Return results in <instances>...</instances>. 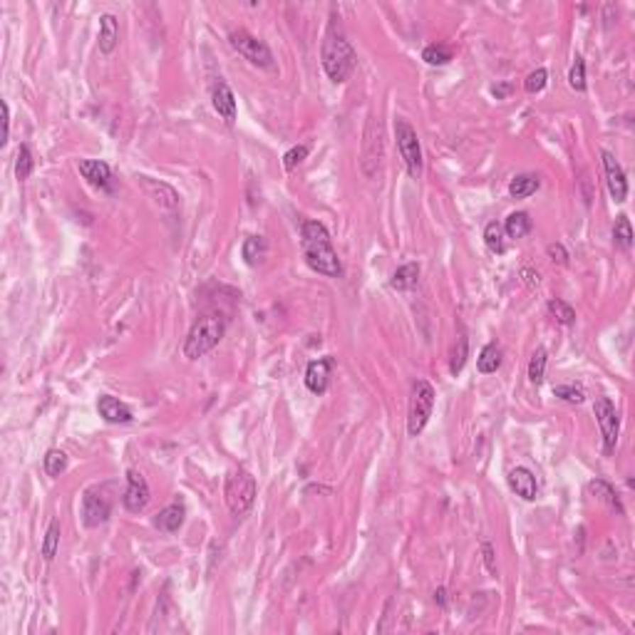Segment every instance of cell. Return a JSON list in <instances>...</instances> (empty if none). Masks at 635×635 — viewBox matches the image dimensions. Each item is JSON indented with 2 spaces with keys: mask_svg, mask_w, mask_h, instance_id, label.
<instances>
[{
  "mask_svg": "<svg viewBox=\"0 0 635 635\" xmlns=\"http://www.w3.org/2000/svg\"><path fill=\"white\" fill-rule=\"evenodd\" d=\"M482 556H484V566L492 576H496V561H494V546L489 541L482 543Z\"/></svg>",
  "mask_w": 635,
  "mask_h": 635,
  "instance_id": "obj_41",
  "label": "cell"
},
{
  "mask_svg": "<svg viewBox=\"0 0 635 635\" xmlns=\"http://www.w3.org/2000/svg\"><path fill=\"white\" fill-rule=\"evenodd\" d=\"M553 395H556L558 400H563V402H571V405H581V402L586 400L583 390H581V387H576V385H558V387H553Z\"/></svg>",
  "mask_w": 635,
  "mask_h": 635,
  "instance_id": "obj_38",
  "label": "cell"
},
{
  "mask_svg": "<svg viewBox=\"0 0 635 635\" xmlns=\"http://www.w3.org/2000/svg\"><path fill=\"white\" fill-rule=\"evenodd\" d=\"M184 516H186V509L181 506V504H169V506H164L157 514L154 526L164 533H176L181 526H184Z\"/></svg>",
  "mask_w": 635,
  "mask_h": 635,
  "instance_id": "obj_19",
  "label": "cell"
},
{
  "mask_svg": "<svg viewBox=\"0 0 635 635\" xmlns=\"http://www.w3.org/2000/svg\"><path fill=\"white\" fill-rule=\"evenodd\" d=\"M477 367H479V372H484V375L496 372L499 367H501V347H499L496 342L484 345L482 352H479V357H477Z\"/></svg>",
  "mask_w": 635,
  "mask_h": 635,
  "instance_id": "obj_25",
  "label": "cell"
},
{
  "mask_svg": "<svg viewBox=\"0 0 635 635\" xmlns=\"http://www.w3.org/2000/svg\"><path fill=\"white\" fill-rule=\"evenodd\" d=\"M137 184L142 186V191L164 211H174L179 209V194L171 184L159 179H152V176H137Z\"/></svg>",
  "mask_w": 635,
  "mask_h": 635,
  "instance_id": "obj_12",
  "label": "cell"
},
{
  "mask_svg": "<svg viewBox=\"0 0 635 635\" xmlns=\"http://www.w3.org/2000/svg\"><path fill=\"white\" fill-rule=\"evenodd\" d=\"M568 85H571L576 92H586V63H583L581 55L573 60L571 70H568Z\"/></svg>",
  "mask_w": 635,
  "mask_h": 635,
  "instance_id": "obj_36",
  "label": "cell"
},
{
  "mask_svg": "<svg viewBox=\"0 0 635 635\" xmlns=\"http://www.w3.org/2000/svg\"><path fill=\"white\" fill-rule=\"evenodd\" d=\"M613 239H616V244L621 246V249H631L633 246V226H631V219L628 216H618L616 219V226H613Z\"/></svg>",
  "mask_w": 635,
  "mask_h": 635,
  "instance_id": "obj_34",
  "label": "cell"
},
{
  "mask_svg": "<svg viewBox=\"0 0 635 635\" xmlns=\"http://www.w3.org/2000/svg\"><path fill=\"white\" fill-rule=\"evenodd\" d=\"M504 234L509 236V239H523L526 234H531L533 229V221L531 216L526 214V211H514V214L506 216V221H504Z\"/></svg>",
  "mask_w": 635,
  "mask_h": 635,
  "instance_id": "obj_21",
  "label": "cell"
},
{
  "mask_svg": "<svg viewBox=\"0 0 635 635\" xmlns=\"http://www.w3.org/2000/svg\"><path fill=\"white\" fill-rule=\"evenodd\" d=\"M588 492H591L593 496L601 499L603 504H608L613 511H618V514L626 511V509H623V504H621V496H618V492L608 482H603V479H593V482L588 484Z\"/></svg>",
  "mask_w": 635,
  "mask_h": 635,
  "instance_id": "obj_22",
  "label": "cell"
},
{
  "mask_svg": "<svg viewBox=\"0 0 635 635\" xmlns=\"http://www.w3.org/2000/svg\"><path fill=\"white\" fill-rule=\"evenodd\" d=\"M395 139H397V149H400V157L407 166V174L412 179H420L422 176V147H420V137H417L415 127H412L407 119H397L395 122Z\"/></svg>",
  "mask_w": 635,
  "mask_h": 635,
  "instance_id": "obj_6",
  "label": "cell"
},
{
  "mask_svg": "<svg viewBox=\"0 0 635 635\" xmlns=\"http://www.w3.org/2000/svg\"><path fill=\"white\" fill-rule=\"evenodd\" d=\"M523 281H526L528 286H538V283H541V276H538V271L533 273V271L523 268Z\"/></svg>",
  "mask_w": 635,
  "mask_h": 635,
  "instance_id": "obj_44",
  "label": "cell"
},
{
  "mask_svg": "<svg viewBox=\"0 0 635 635\" xmlns=\"http://www.w3.org/2000/svg\"><path fill=\"white\" fill-rule=\"evenodd\" d=\"M546 82H548V72L543 67H538V70H533V72H528V77L523 80V89H526L528 94H536L546 87Z\"/></svg>",
  "mask_w": 635,
  "mask_h": 635,
  "instance_id": "obj_37",
  "label": "cell"
},
{
  "mask_svg": "<svg viewBox=\"0 0 635 635\" xmlns=\"http://www.w3.org/2000/svg\"><path fill=\"white\" fill-rule=\"evenodd\" d=\"M382 157H385V132H382V122L380 117H370L365 129V139H362V159H360L365 176L377 174Z\"/></svg>",
  "mask_w": 635,
  "mask_h": 635,
  "instance_id": "obj_8",
  "label": "cell"
},
{
  "mask_svg": "<svg viewBox=\"0 0 635 635\" xmlns=\"http://www.w3.org/2000/svg\"><path fill=\"white\" fill-rule=\"evenodd\" d=\"M226 332V318L221 313H206L191 325L189 335L184 340V357L186 360H199L206 352H211L221 342Z\"/></svg>",
  "mask_w": 635,
  "mask_h": 635,
  "instance_id": "obj_3",
  "label": "cell"
},
{
  "mask_svg": "<svg viewBox=\"0 0 635 635\" xmlns=\"http://www.w3.org/2000/svg\"><path fill=\"white\" fill-rule=\"evenodd\" d=\"M300 246H303L305 264L315 273L327 276V278H337L342 273V264L330 244V234L320 221H303L300 224Z\"/></svg>",
  "mask_w": 635,
  "mask_h": 635,
  "instance_id": "obj_1",
  "label": "cell"
},
{
  "mask_svg": "<svg viewBox=\"0 0 635 635\" xmlns=\"http://www.w3.org/2000/svg\"><path fill=\"white\" fill-rule=\"evenodd\" d=\"M452 58H455V50L447 48V45H442V43L427 45V48L422 50V60H425L427 65H435V67H442V65L452 63Z\"/></svg>",
  "mask_w": 635,
  "mask_h": 635,
  "instance_id": "obj_26",
  "label": "cell"
},
{
  "mask_svg": "<svg viewBox=\"0 0 635 635\" xmlns=\"http://www.w3.org/2000/svg\"><path fill=\"white\" fill-rule=\"evenodd\" d=\"M538 186H541V179L536 174H519L509 184V194H511V199H526V196L536 194Z\"/></svg>",
  "mask_w": 635,
  "mask_h": 635,
  "instance_id": "obj_23",
  "label": "cell"
},
{
  "mask_svg": "<svg viewBox=\"0 0 635 635\" xmlns=\"http://www.w3.org/2000/svg\"><path fill=\"white\" fill-rule=\"evenodd\" d=\"M417 278H420V266L415 264V261H410V264L400 266V268L392 273V288L395 291H410L417 286Z\"/></svg>",
  "mask_w": 635,
  "mask_h": 635,
  "instance_id": "obj_24",
  "label": "cell"
},
{
  "mask_svg": "<svg viewBox=\"0 0 635 635\" xmlns=\"http://www.w3.org/2000/svg\"><path fill=\"white\" fill-rule=\"evenodd\" d=\"M97 412H99V417H102L104 422H109V425H127V422L134 420L132 410L112 395L99 397L97 400Z\"/></svg>",
  "mask_w": 635,
  "mask_h": 635,
  "instance_id": "obj_16",
  "label": "cell"
},
{
  "mask_svg": "<svg viewBox=\"0 0 635 635\" xmlns=\"http://www.w3.org/2000/svg\"><path fill=\"white\" fill-rule=\"evenodd\" d=\"M35 169V159H33V152H30L28 144H20L18 149V157H15V176H18L20 181H25L30 174H33Z\"/></svg>",
  "mask_w": 635,
  "mask_h": 635,
  "instance_id": "obj_32",
  "label": "cell"
},
{
  "mask_svg": "<svg viewBox=\"0 0 635 635\" xmlns=\"http://www.w3.org/2000/svg\"><path fill=\"white\" fill-rule=\"evenodd\" d=\"M112 516V501L109 496H104L97 489H89L82 496V523L87 528H97L102 523H107V519Z\"/></svg>",
  "mask_w": 635,
  "mask_h": 635,
  "instance_id": "obj_10",
  "label": "cell"
},
{
  "mask_svg": "<svg viewBox=\"0 0 635 635\" xmlns=\"http://www.w3.org/2000/svg\"><path fill=\"white\" fill-rule=\"evenodd\" d=\"M320 60H322V70H325L327 77H330L335 85H342L350 80L352 72H355L357 53L352 50V45L347 43L340 33L330 30V33L325 35V40H322Z\"/></svg>",
  "mask_w": 635,
  "mask_h": 635,
  "instance_id": "obj_2",
  "label": "cell"
},
{
  "mask_svg": "<svg viewBox=\"0 0 635 635\" xmlns=\"http://www.w3.org/2000/svg\"><path fill=\"white\" fill-rule=\"evenodd\" d=\"M330 367H332V357H320V360H313L308 367H305V387H308L313 395H322V392L327 390Z\"/></svg>",
  "mask_w": 635,
  "mask_h": 635,
  "instance_id": "obj_17",
  "label": "cell"
},
{
  "mask_svg": "<svg viewBox=\"0 0 635 635\" xmlns=\"http://www.w3.org/2000/svg\"><path fill=\"white\" fill-rule=\"evenodd\" d=\"M506 479H509L511 492L516 494V496H521L523 501H533V499H536V494H538L536 477H533L526 467H516V470H511Z\"/></svg>",
  "mask_w": 635,
  "mask_h": 635,
  "instance_id": "obj_18",
  "label": "cell"
},
{
  "mask_svg": "<svg viewBox=\"0 0 635 635\" xmlns=\"http://www.w3.org/2000/svg\"><path fill=\"white\" fill-rule=\"evenodd\" d=\"M435 603L440 608H447V603H450V598H447V588H437L435 591Z\"/></svg>",
  "mask_w": 635,
  "mask_h": 635,
  "instance_id": "obj_43",
  "label": "cell"
},
{
  "mask_svg": "<svg viewBox=\"0 0 635 635\" xmlns=\"http://www.w3.org/2000/svg\"><path fill=\"white\" fill-rule=\"evenodd\" d=\"M593 412H596L598 427H601V435H603V450L611 455L616 450L618 432H621V420H618L616 405L611 402V397H596Z\"/></svg>",
  "mask_w": 635,
  "mask_h": 635,
  "instance_id": "obj_9",
  "label": "cell"
},
{
  "mask_svg": "<svg viewBox=\"0 0 635 635\" xmlns=\"http://www.w3.org/2000/svg\"><path fill=\"white\" fill-rule=\"evenodd\" d=\"M435 410V387L427 380H415L410 395V410H407V432L410 437H420L427 427Z\"/></svg>",
  "mask_w": 635,
  "mask_h": 635,
  "instance_id": "obj_5",
  "label": "cell"
},
{
  "mask_svg": "<svg viewBox=\"0 0 635 635\" xmlns=\"http://www.w3.org/2000/svg\"><path fill=\"white\" fill-rule=\"evenodd\" d=\"M546 362H548L546 347H536L533 355H531V360H528V380H531L533 385H541L543 382V375H546Z\"/></svg>",
  "mask_w": 635,
  "mask_h": 635,
  "instance_id": "obj_28",
  "label": "cell"
},
{
  "mask_svg": "<svg viewBox=\"0 0 635 635\" xmlns=\"http://www.w3.org/2000/svg\"><path fill=\"white\" fill-rule=\"evenodd\" d=\"M509 92H511V85H509V82L494 85V87H492V94H494V97H496V99H506V94H509Z\"/></svg>",
  "mask_w": 635,
  "mask_h": 635,
  "instance_id": "obj_42",
  "label": "cell"
},
{
  "mask_svg": "<svg viewBox=\"0 0 635 635\" xmlns=\"http://www.w3.org/2000/svg\"><path fill=\"white\" fill-rule=\"evenodd\" d=\"M546 308H548V313H551L558 322H561V325H573V322H576V310H573L571 305L566 303V300L551 298V300H548Z\"/></svg>",
  "mask_w": 635,
  "mask_h": 635,
  "instance_id": "obj_33",
  "label": "cell"
},
{
  "mask_svg": "<svg viewBox=\"0 0 635 635\" xmlns=\"http://www.w3.org/2000/svg\"><path fill=\"white\" fill-rule=\"evenodd\" d=\"M467 357H470V340H467V335H460L457 337L455 350H452V357H450V372L452 375H460V372L465 370Z\"/></svg>",
  "mask_w": 635,
  "mask_h": 635,
  "instance_id": "obj_30",
  "label": "cell"
},
{
  "mask_svg": "<svg viewBox=\"0 0 635 635\" xmlns=\"http://www.w3.org/2000/svg\"><path fill=\"white\" fill-rule=\"evenodd\" d=\"M229 43L241 58H246L251 65H256V67H273V53H271V48L264 43V40L251 35L249 30H244V28L234 30V33L229 35Z\"/></svg>",
  "mask_w": 635,
  "mask_h": 635,
  "instance_id": "obj_7",
  "label": "cell"
},
{
  "mask_svg": "<svg viewBox=\"0 0 635 635\" xmlns=\"http://www.w3.org/2000/svg\"><path fill=\"white\" fill-rule=\"evenodd\" d=\"M119 43V23L112 13H104L99 18V53L109 55L114 53Z\"/></svg>",
  "mask_w": 635,
  "mask_h": 635,
  "instance_id": "obj_20",
  "label": "cell"
},
{
  "mask_svg": "<svg viewBox=\"0 0 635 635\" xmlns=\"http://www.w3.org/2000/svg\"><path fill=\"white\" fill-rule=\"evenodd\" d=\"M601 161H603V171H606V184L608 191H611L613 201H626L628 196V179H626V171H623L621 161L613 157L611 152H601Z\"/></svg>",
  "mask_w": 635,
  "mask_h": 635,
  "instance_id": "obj_13",
  "label": "cell"
},
{
  "mask_svg": "<svg viewBox=\"0 0 635 635\" xmlns=\"http://www.w3.org/2000/svg\"><path fill=\"white\" fill-rule=\"evenodd\" d=\"M484 244L492 254H504L506 251V241H504V229L496 221H489L487 229H484Z\"/></svg>",
  "mask_w": 635,
  "mask_h": 635,
  "instance_id": "obj_29",
  "label": "cell"
},
{
  "mask_svg": "<svg viewBox=\"0 0 635 635\" xmlns=\"http://www.w3.org/2000/svg\"><path fill=\"white\" fill-rule=\"evenodd\" d=\"M211 102H214V109L219 112V117L231 127L236 122V97L224 80H219L214 85V89H211Z\"/></svg>",
  "mask_w": 635,
  "mask_h": 635,
  "instance_id": "obj_14",
  "label": "cell"
},
{
  "mask_svg": "<svg viewBox=\"0 0 635 635\" xmlns=\"http://www.w3.org/2000/svg\"><path fill=\"white\" fill-rule=\"evenodd\" d=\"M546 254H548V259H551L553 264H558V266H566L568 264V251L563 249L561 244H548L546 246Z\"/></svg>",
  "mask_w": 635,
  "mask_h": 635,
  "instance_id": "obj_40",
  "label": "cell"
},
{
  "mask_svg": "<svg viewBox=\"0 0 635 635\" xmlns=\"http://www.w3.org/2000/svg\"><path fill=\"white\" fill-rule=\"evenodd\" d=\"M60 548V521L58 519H53L48 526V531H45V538H43V556L45 561H53L55 553H58Z\"/></svg>",
  "mask_w": 635,
  "mask_h": 635,
  "instance_id": "obj_31",
  "label": "cell"
},
{
  "mask_svg": "<svg viewBox=\"0 0 635 635\" xmlns=\"http://www.w3.org/2000/svg\"><path fill=\"white\" fill-rule=\"evenodd\" d=\"M308 152H310V149L305 147V144H298V147L288 149V152L283 154V166H286V169H288V171H293L295 166L303 164V161L308 159Z\"/></svg>",
  "mask_w": 635,
  "mask_h": 635,
  "instance_id": "obj_39",
  "label": "cell"
},
{
  "mask_svg": "<svg viewBox=\"0 0 635 635\" xmlns=\"http://www.w3.org/2000/svg\"><path fill=\"white\" fill-rule=\"evenodd\" d=\"M3 124H5V137H3V144L8 142V134H10V109H8V102H3Z\"/></svg>",
  "mask_w": 635,
  "mask_h": 635,
  "instance_id": "obj_45",
  "label": "cell"
},
{
  "mask_svg": "<svg viewBox=\"0 0 635 635\" xmlns=\"http://www.w3.org/2000/svg\"><path fill=\"white\" fill-rule=\"evenodd\" d=\"M77 169H80V174H82L92 186H97V189H104V191L112 189V169H109L107 161L82 159L77 164Z\"/></svg>",
  "mask_w": 635,
  "mask_h": 635,
  "instance_id": "obj_15",
  "label": "cell"
},
{
  "mask_svg": "<svg viewBox=\"0 0 635 635\" xmlns=\"http://www.w3.org/2000/svg\"><path fill=\"white\" fill-rule=\"evenodd\" d=\"M149 496H152V492H149L147 479L139 474V472L129 470L127 472V487H124V494H122L124 509H127L129 514L144 511V506L149 504Z\"/></svg>",
  "mask_w": 635,
  "mask_h": 635,
  "instance_id": "obj_11",
  "label": "cell"
},
{
  "mask_svg": "<svg viewBox=\"0 0 635 635\" xmlns=\"http://www.w3.org/2000/svg\"><path fill=\"white\" fill-rule=\"evenodd\" d=\"M43 467L48 472V477H60L65 470H67V455L60 450H50L43 460Z\"/></svg>",
  "mask_w": 635,
  "mask_h": 635,
  "instance_id": "obj_35",
  "label": "cell"
},
{
  "mask_svg": "<svg viewBox=\"0 0 635 635\" xmlns=\"http://www.w3.org/2000/svg\"><path fill=\"white\" fill-rule=\"evenodd\" d=\"M256 479L249 474L246 470H234L229 472L224 484V499H226V506L234 516H244L256 501Z\"/></svg>",
  "mask_w": 635,
  "mask_h": 635,
  "instance_id": "obj_4",
  "label": "cell"
},
{
  "mask_svg": "<svg viewBox=\"0 0 635 635\" xmlns=\"http://www.w3.org/2000/svg\"><path fill=\"white\" fill-rule=\"evenodd\" d=\"M266 254V241L264 236H249V239L244 241V246H241V256H244V261L249 266H256L261 259H264Z\"/></svg>",
  "mask_w": 635,
  "mask_h": 635,
  "instance_id": "obj_27",
  "label": "cell"
}]
</instances>
